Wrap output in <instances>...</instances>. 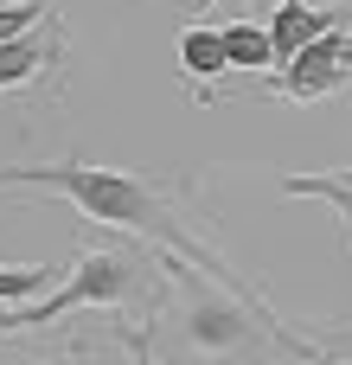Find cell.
<instances>
[{
	"label": "cell",
	"instance_id": "10",
	"mask_svg": "<svg viewBox=\"0 0 352 365\" xmlns=\"http://www.w3.org/2000/svg\"><path fill=\"white\" fill-rule=\"evenodd\" d=\"M282 192L289 199H327V205H340V218H352V186H340L333 173H289Z\"/></svg>",
	"mask_w": 352,
	"mask_h": 365
},
{
	"label": "cell",
	"instance_id": "3",
	"mask_svg": "<svg viewBox=\"0 0 352 365\" xmlns=\"http://www.w3.org/2000/svg\"><path fill=\"white\" fill-rule=\"evenodd\" d=\"M167 276H173L180 295H186V340H192L199 353H218V359H231V353H257L263 334H257V314H250L244 289H231V282H205L186 257H173Z\"/></svg>",
	"mask_w": 352,
	"mask_h": 365
},
{
	"label": "cell",
	"instance_id": "8",
	"mask_svg": "<svg viewBox=\"0 0 352 365\" xmlns=\"http://www.w3.org/2000/svg\"><path fill=\"white\" fill-rule=\"evenodd\" d=\"M224 32V58H231V71H276V38H269V26H250V19H231V26H218Z\"/></svg>",
	"mask_w": 352,
	"mask_h": 365
},
{
	"label": "cell",
	"instance_id": "5",
	"mask_svg": "<svg viewBox=\"0 0 352 365\" xmlns=\"http://www.w3.org/2000/svg\"><path fill=\"white\" fill-rule=\"evenodd\" d=\"M58 58H64V32H58V19H45L38 32H26V38L0 45V90H26V83L51 77V71H58Z\"/></svg>",
	"mask_w": 352,
	"mask_h": 365
},
{
	"label": "cell",
	"instance_id": "14",
	"mask_svg": "<svg viewBox=\"0 0 352 365\" xmlns=\"http://www.w3.org/2000/svg\"><path fill=\"white\" fill-rule=\"evenodd\" d=\"M346 71H352V32H346Z\"/></svg>",
	"mask_w": 352,
	"mask_h": 365
},
{
	"label": "cell",
	"instance_id": "13",
	"mask_svg": "<svg viewBox=\"0 0 352 365\" xmlns=\"http://www.w3.org/2000/svg\"><path fill=\"white\" fill-rule=\"evenodd\" d=\"M333 180H340V186H352V167H340V173H333Z\"/></svg>",
	"mask_w": 352,
	"mask_h": 365
},
{
	"label": "cell",
	"instance_id": "2",
	"mask_svg": "<svg viewBox=\"0 0 352 365\" xmlns=\"http://www.w3.org/2000/svg\"><path fill=\"white\" fill-rule=\"evenodd\" d=\"M141 295H154V269H147L141 250H83L77 269H71L51 295L19 302V308H0V334L51 327V321H64V314H77V308H128V302H141Z\"/></svg>",
	"mask_w": 352,
	"mask_h": 365
},
{
	"label": "cell",
	"instance_id": "16",
	"mask_svg": "<svg viewBox=\"0 0 352 365\" xmlns=\"http://www.w3.org/2000/svg\"><path fill=\"white\" fill-rule=\"evenodd\" d=\"M0 6H13V0H0Z\"/></svg>",
	"mask_w": 352,
	"mask_h": 365
},
{
	"label": "cell",
	"instance_id": "9",
	"mask_svg": "<svg viewBox=\"0 0 352 365\" xmlns=\"http://www.w3.org/2000/svg\"><path fill=\"white\" fill-rule=\"evenodd\" d=\"M51 263H0V308H19V302H38L51 289Z\"/></svg>",
	"mask_w": 352,
	"mask_h": 365
},
{
	"label": "cell",
	"instance_id": "12",
	"mask_svg": "<svg viewBox=\"0 0 352 365\" xmlns=\"http://www.w3.org/2000/svg\"><path fill=\"white\" fill-rule=\"evenodd\" d=\"M128 346H135V365H160L154 353H147V327H141V334H128Z\"/></svg>",
	"mask_w": 352,
	"mask_h": 365
},
{
	"label": "cell",
	"instance_id": "1",
	"mask_svg": "<svg viewBox=\"0 0 352 365\" xmlns=\"http://www.w3.org/2000/svg\"><path fill=\"white\" fill-rule=\"evenodd\" d=\"M0 186H45V192L71 199L77 218L135 231L141 244H160V250H173V257H192V263H205L218 282L237 289V276L199 244V231L186 225V212L173 205V192L154 186V180H135V173H115V167H96V160H77V154H71V160H45V167H0Z\"/></svg>",
	"mask_w": 352,
	"mask_h": 365
},
{
	"label": "cell",
	"instance_id": "6",
	"mask_svg": "<svg viewBox=\"0 0 352 365\" xmlns=\"http://www.w3.org/2000/svg\"><path fill=\"white\" fill-rule=\"evenodd\" d=\"M340 26V6H308V0H282L269 13V38H276V64H289L295 51H308L314 38H327Z\"/></svg>",
	"mask_w": 352,
	"mask_h": 365
},
{
	"label": "cell",
	"instance_id": "15",
	"mask_svg": "<svg viewBox=\"0 0 352 365\" xmlns=\"http://www.w3.org/2000/svg\"><path fill=\"white\" fill-rule=\"evenodd\" d=\"M192 6H218V0H192Z\"/></svg>",
	"mask_w": 352,
	"mask_h": 365
},
{
	"label": "cell",
	"instance_id": "11",
	"mask_svg": "<svg viewBox=\"0 0 352 365\" xmlns=\"http://www.w3.org/2000/svg\"><path fill=\"white\" fill-rule=\"evenodd\" d=\"M45 19H51V6H38V0H13V6H0V45H13V38L38 32Z\"/></svg>",
	"mask_w": 352,
	"mask_h": 365
},
{
	"label": "cell",
	"instance_id": "4",
	"mask_svg": "<svg viewBox=\"0 0 352 365\" xmlns=\"http://www.w3.org/2000/svg\"><path fill=\"white\" fill-rule=\"evenodd\" d=\"M269 96H289V103H321L333 90H346V26H333L327 38H314L308 51H295L289 64H276L263 77Z\"/></svg>",
	"mask_w": 352,
	"mask_h": 365
},
{
	"label": "cell",
	"instance_id": "7",
	"mask_svg": "<svg viewBox=\"0 0 352 365\" xmlns=\"http://www.w3.org/2000/svg\"><path fill=\"white\" fill-rule=\"evenodd\" d=\"M180 71L199 83V103H212V83L231 71L224 32H218V26H186V32H180Z\"/></svg>",
	"mask_w": 352,
	"mask_h": 365
}]
</instances>
